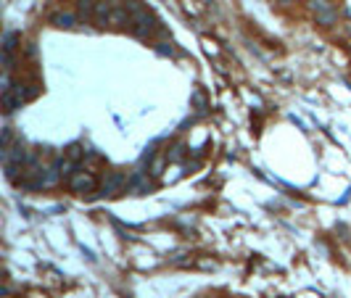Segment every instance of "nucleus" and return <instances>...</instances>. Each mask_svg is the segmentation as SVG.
<instances>
[{
	"mask_svg": "<svg viewBox=\"0 0 351 298\" xmlns=\"http://www.w3.org/2000/svg\"><path fill=\"white\" fill-rule=\"evenodd\" d=\"M127 13H130V29L137 35V37H151L154 35V16H151V11L145 6H140L137 0H130L127 3Z\"/></svg>",
	"mask_w": 351,
	"mask_h": 298,
	"instance_id": "1",
	"label": "nucleus"
},
{
	"mask_svg": "<svg viewBox=\"0 0 351 298\" xmlns=\"http://www.w3.org/2000/svg\"><path fill=\"white\" fill-rule=\"evenodd\" d=\"M69 187H71V193H77V195H90V193H95L98 180H95L93 171L77 169V171H74V175L69 177Z\"/></svg>",
	"mask_w": 351,
	"mask_h": 298,
	"instance_id": "2",
	"label": "nucleus"
},
{
	"mask_svg": "<svg viewBox=\"0 0 351 298\" xmlns=\"http://www.w3.org/2000/svg\"><path fill=\"white\" fill-rule=\"evenodd\" d=\"M130 187V180L124 171H109V177H103V185H101V193H116V190H127Z\"/></svg>",
	"mask_w": 351,
	"mask_h": 298,
	"instance_id": "3",
	"label": "nucleus"
},
{
	"mask_svg": "<svg viewBox=\"0 0 351 298\" xmlns=\"http://www.w3.org/2000/svg\"><path fill=\"white\" fill-rule=\"evenodd\" d=\"M77 16H80V21H95V3L93 0H77Z\"/></svg>",
	"mask_w": 351,
	"mask_h": 298,
	"instance_id": "4",
	"label": "nucleus"
},
{
	"mask_svg": "<svg viewBox=\"0 0 351 298\" xmlns=\"http://www.w3.org/2000/svg\"><path fill=\"white\" fill-rule=\"evenodd\" d=\"M80 16H74V13H56V16L51 19L56 27H64V29H69V27H74V21H77Z\"/></svg>",
	"mask_w": 351,
	"mask_h": 298,
	"instance_id": "5",
	"label": "nucleus"
},
{
	"mask_svg": "<svg viewBox=\"0 0 351 298\" xmlns=\"http://www.w3.org/2000/svg\"><path fill=\"white\" fill-rule=\"evenodd\" d=\"M338 21V11H335V6L330 11H322V13H317V24H322V27H330Z\"/></svg>",
	"mask_w": 351,
	"mask_h": 298,
	"instance_id": "6",
	"label": "nucleus"
},
{
	"mask_svg": "<svg viewBox=\"0 0 351 298\" xmlns=\"http://www.w3.org/2000/svg\"><path fill=\"white\" fill-rule=\"evenodd\" d=\"M348 53H351V42H348Z\"/></svg>",
	"mask_w": 351,
	"mask_h": 298,
	"instance_id": "7",
	"label": "nucleus"
}]
</instances>
